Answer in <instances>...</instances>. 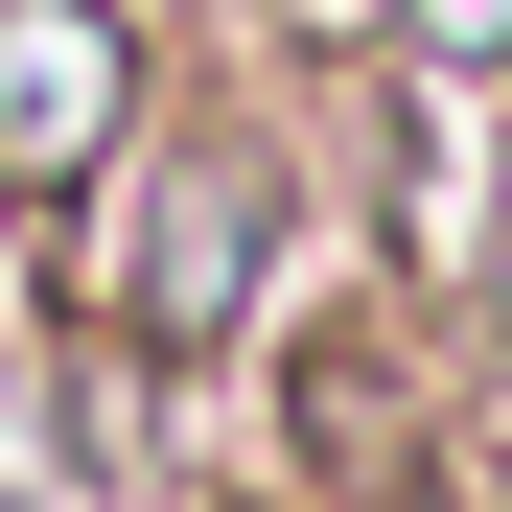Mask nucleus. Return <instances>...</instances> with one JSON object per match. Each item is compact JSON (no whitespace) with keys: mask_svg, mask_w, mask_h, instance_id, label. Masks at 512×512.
I'll return each mask as SVG.
<instances>
[{"mask_svg":"<svg viewBox=\"0 0 512 512\" xmlns=\"http://www.w3.org/2000/svg\"><path fill=\"white\" fill-rule=\"evenodd\" d=\"M117 140V24L94 0H0V187H70Z\"/></svg>","mask_w":512,"mask_h":512,"instance_id":"1","label":"nucleus"},{"mask_svg":"<svg viewBox=\"0 0 512 512\" xmlns=\"http://www.w3.org/2000/svg\"><path fill=\"white\" fill-rule=\"evenodd\" d=\"M233 280H256V210H233V187H187V210H163V256H140V326L187 350V326H233Z\"/></svg>","mask_w":512,"mask_h":512,"instance_id":"2","label":"nucleus"},{"mask_svg":"<svg viewBox=\"0 0 512 512\" xmlns=\"http://www.w3.org/2000/svg\"><path fill=\"white\" fill-rule=\"evenodd\" d=\"M419 47H512V0H419Z\"/></svg>","mask_w":512,"mask_h":512,"instance_id":"3","label":"nucleus"}]
</instances>
